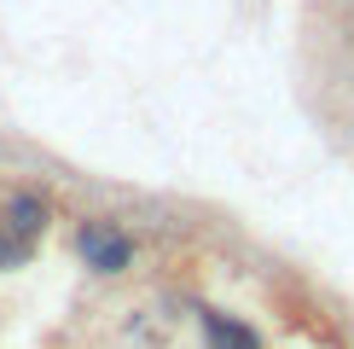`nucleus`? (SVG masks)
Wrapping results in <instances>:
<instances>
[{"instance_id":"nucleus-1","label":"nucleus","mask_w":354,"mask_h":349,"mask_svg":"<svg viewBox=\"0 0 354 349\" xmlns=\"http://www.w3.org/2000/svg\"><path fill=\"white\" fill-rule=\"evenodd\" d=\"M70 244H76L82 268L99 274V280H122V274L134 268V256H140L134 233L116 222V215H82L76 233H70Z\"/></svg>"},{"instance_id":"nucleus-2","label":"nucleus","mask_w":354,"mask_h":349,"mask_svg":"<svg viewBox=\"0 0 354 349\" xmlns=\"http://www.w3.org/2000/svg\"><path fill=\"white\" fill-rule=\"evenodd\" d=\"M0 227L35 244L41 233L53 227V198H47V193H35V186H12V193L0 198Z\"/></svg>"},{"instance_id":"nucleus-3","label":"nucleus","mask_w":354,"mask_h":349,"mask_svg":"<svg viewBox=\"0 0 354 349\" xmlns=\"http://www.w3.org/2000/svg\"><path fill=\"white\" fill-rule=\"evenodd\" d=\"M198 326H203V349H261L256 326H250V320H239V314L203 309V314H198Z\"/></svg>"},{"instance_id":"nucleus-4","label":"nucleus","mask_w":354,"mask_h":349,"mask_svg":"<svg viewBox=\"0 0 354 349\" xmlns=\"http://www.w3.org/2000/svg\"><path fill=\"white\" fill-rule=\"evenodd\" d=\"M29 256H35V244L0 227V274H12V268H29Z\"/></svg>"}]
</instances>
